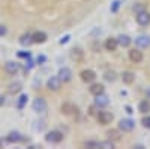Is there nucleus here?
<instances>
[{
    "mask_svg": "<svg viewBox=\"0 0 150 149\" xmlns=\"http://www.w3.org/2000/svg\"><path fill=\"white\" fill-rule=\"evenodd\" d=\"M63 140V133L59 131V130H51L45 134V142L47 143H51V145H57Z\"/></svg>",
    "mask_w": 150,
    "mask_h": 149,
    "instance_id": "1",
    "label": "nucleus"
},
{
    "mask_svg": "<svg viewBox=\"0 0 150 149\" xmlns=\"http://www.w3.org/2000/svg\"><path fill=\"white\" fill-rule=\"evenodd\" d=\"M96 119L101 125H108V123H111L112 119H114V115H112L111 111H107V110H99L96 113Z\"/></svg>",
    "mask_w": 150,
    "mask_h": 149,
    "instance_id": "2",
    "label": "nucleus"
},
{
    "mask_svg": "<svg viewBox=\"0 0 150 149\" xmlns=\"http://www.w3.org/2000/svg\"><path fill=\"white\" fill-rule=\"evenodd\" d=\"M47 101L44 98H35L33 99V103H32V108H33V111L35 113H39V115H44L45 111H47Z\"/></svg>",
    "mask_w": 150,
    "mask_h": 149,
    "instance_id": "3",
    "label": "nucleus"
},
{
    "mask_svg": "<svg viewBox=\"0 0 150 149\" xmlns=\"http://www.w3.org/2000/svg\"><path fill=\"white\" fill-rule=\"evenodd\" d=\"M47 88L53 92H57L62 88V80L59 78V76H51L47 80Z\"/></svg>",
    "mask_w": 150,
    "mask_h": 149,
    "instance_id": "4",
    "label": "nucleus"
},
{
    "mask_svg": "<svg viewBox=\"0 0 150 149\" xmlns=\"http://www.w3.org/2000/svg\"><path fill=\"white\" fill-rule=\"evenodd\" d=\"M134 128H135V122H134L132 119H129V118L122 119V120L119 122V130L123 131V133H131Z\"/></svg>",
    "mask_w": 150,
    "mask_h": 149,
    "instance_id": "5",
    "label": "nucleus"
},
{
    "mask_svg": "<svg viewBox=\"0 0 150 149\" xmlns=\"http://www.w3.org/2000/svg\"><path fill=\"white\" fill-rule=\"evenodd\" d=\"M80 77H81V80L84 83H89L90 84V83H93L96 80V72L93 69H83L81 74H80Z\"/></svg>",
    "mask_w": 150,
    "mask_h": 149,
    "instance_id": "6",
    "label": "nucleus"
},
{
    "mask_svg": "<svg viewBox=\"0 0 150 149\" xmlns=\"http://www.w3.org/2000/svg\"><path fill=\"white\" fill-rule=\"evenodd\" d=\"M59 78L62 80V83H69L72 80V71L68 68V66H63V68H60L59 69Z\"/></svg>",
    "mask_w": 150,
    "mask_h": 149,
    "instance_id": "7",
    "label": "nucleus"
},
{
    "mask_svg": "<svg viewBox=\"0 0 150 149\" xmlns=\"http://www.w3.org/2000/svg\"><path fill=\"white\" fill-rule=\"evenodd\" d=\"M137 15V23L140 24V26H143V27H147L149 24H150V14L147 11H143V12H140V14H135Z\"/></svg>",
    "mask_w": 150,
    "mask_h": 149,
    "instance_id": "8",
    "label": "nucleus"
},
{
    "mask_svg": "<svg viewBox=\"0 0 150 149\" xmlns=\"http://www.w3.org/2000/svg\"><path fill=\"white\" fill-rule=\"evenodd\" d=\"M129 59L131 62H134V63H141L143 59H144V54L140 48H134L129 51Z\"/></svg>",
    "mask_w": 150,
    "mask_h": 149,
    "instance_id": "9",
    "label": "nucleus"
},
{
    "mask_svg": "<svg viewBox=\"0 0 150 149\" xmlns=\"http://www.w3.org/2000/svg\"><path fill=\"white\" fill-rule=\"evenodd\" d=\"M89 92L93 95V96H98L101 93H105V86L102 83H90V88H89Z\"/></svg>",
    "mask_w": 150,
    "mask_h": 149,
    "instance_id": "10",
    "label": "nucleus"
},
{
    "mask_svg": "<svg viewBox=\"0 0 150 149\" xmlns=\"http://www.w3.org/2000/svg\"><path fill=\"white\" fill-rule=\"evenodd\" d=\"M5 71L11 76H15V74L20 71V63L18 62H14V60H9L5 63Z\"/></svg>",
    "mask_w": 150,
    "mask_h": 149,
    "instance_id": "11",
    "label": "nucleus"
},
{
    "mask_svg": "<svg viewBox=\"0 0 150 149\" xmlns=\"http://www.w3.org/2000/svg\"><path fill=\"white\" fill-rule=\"evenodd\" d=\"M32 39L33 44H44L47 41V33L42 30H36L35 33H32Z\"/></svg>",
    "mask_w": 150,
    "mask_h": 149,
    "instance_id": "12",
    "label": "nucleus"
},
{
    "mask_svg": "<svg viewBox=\"0 0 150 149\" xmlns=\"http://www.w3.org/2000/svg\"><path fill=\"white\" fill-rule=\"evenodd\" d=\"M135 45L138 48H147L150 47V36H146V35H141L138 38H135Z\"/></svg>",
    "mask_w": 150,
    "mask_h": 149,
    "instance_id": "13",
    "label": "nucleus"
},
{
    "mask_svg": "<svg viewBox=\"0 0 150 149\" xmlns=\"http://www.w3.org/2000/svg\"><path fill=\"white\" fill-rule=\"evenodd\" d=\"M62 113H65V115H77L78 113V107L71 104V103H65V104H62Z\"/></svg>",
    "mask_w": 150,
    "mask_h": 149,
    "instance_id": "14",
    "label": "nucleus"
},
{
    "mask_svg": "<svg viewBox=\"0 0 150 149\" xmlns=\"http://www.w3.org/2000/svg\"><path fill=\"white\" fill-rule=\"evenodd\" d=\"M95 98H96V99H95V106L99 107V108L107 107L108 103H110V99H108V96H107L105 93H101V95H98V96H95Z\"/></svg>",
    "mask_w": 150,
    "mask_h": 149,
    "instance_id": "15",
    "label": "nucleus"
},
{
    "mask_svg": "<svg viewBox=\"0 0 150 149\" xmlns=\"http://www.w3.org/2000/svg\"><path fill=\"white\" fill-rule=\"evenodd\" d=\"M120 76H122V81L125 84H132L134 80H135V74L132 71H123Z\"/></svg>",
    "mask_w": 150,
    "mask_h": 149,
    "instance_id": "16",
    "label": "nucleus"
},
{
    "mask_svg": "<svg viewBox=\"0 0 150 149\" xmlns=\"http://www.w3.org/2000/svg\"><path fill=\"white\" fill-rule=\"evenodd\" d=\"M117 42H119V45L120 47H123V48H128L131 44H132V39H131V36H128V35H119L117 36Z\"/></svg>",
    "mask_w": 150,
    "mask_h": 149,
    "instance_id": "17",
    "label": "nucleus"
},
{
    "mask_svg": "<svg viewBox=\"0 0 150 149\" xmlns=\"http://www.w3.org/2000/svg\"><path fill=\"white\" fill-rule=\"evenodd\" d=\"M71 57H72V60H75V62H80V60H83V57H84V51H83L80 47H74V48L71 50Z\"/></svg>",
    "mask_w": 150,
    "mask_h": 149,
    "instance_id": "18",
    "label": "nucleus"
},
{
    "mask_svg": "<svg viewBox=\"0 0 150 149\" xmlns=\"http://www.w3.org/2000/svg\"><path fill=\"white\" fill-rule=\"evenodd\" d=\"M117 47H119L117 38H108L105 41V50H107V51H116Z\"/></svg>",
    "mask_w": 150,
    "mask_h": 149,
    "instance_id": "19",
    "label": "nucleus"
},
{
    "mask_svg": "<svg viewBox=\"0 0 150 149\" xmlns=\"http://www.w3.org/2000/svg\"><path fill=\"white\" fill-rule=\"evenodd\" d=\"M6 140H8L9 143H18V142L23 140V135H21L18 131H11V133L6 135Z\"/></svg>",
    "mask_w": 150,
    "mask_h": 149,
    "instance_id": "20",
    "label": "nucleus"
},
{
    "mask_svg": "<svg viewBox=\"0 0 150 149\" xmlns=\"http://www.w3.org/2000/svg\"><path fill=\"white\" fill-rule=\"evenodd\" d=\"M138 111L141 115H147L149 113V111H150V101H149V99H143V101H140Z\"/></svg>",
    "mask_w": 150,
    "mask_h": 149,
    "instance_id": "21",
    "label": "nucleus"
},
{
    "mask_svg": "<svg viewBox=\"0 0 150 149\" xmlns=\"http://www.w3.org/2000/svg\"><path fill=\"white\" fill-rule=\"evenodd\" d=\"M20 44L23 47H29L33 44V39H32V33H24L20 36Z\"/></svg>",
    "mask_w": 150,
    "mask_h": 149,
    "instance_id": "22",
    "label": "nucleus"
},
{
    "mask_svg": "<svg viewBox=\"0 0 150 149\" xmlns=\"http://www.w3.org/2000/svg\"><path fill=\"white\" fill-rule=\"evenodd\" d=\"M21 89H23V84H21L20 81H14V83H11V84H9V88H8L9 93H20V92H21Z\"/></svg>",
    "mask_w": 150,
    "mask_h": 149,
    "instance_id": "23",
    "label": "nucleus"
},
{
    "mask_svg": "<svg viewBox=\"0 0 150 149\" xmlns=\"http://www.w3.org/2000/svg\"><path fill=\"white\" fill-rule=\"evenodd\" d=\"M104 78H105L107 81H110V83H114V81L117 80V74H116L114 71H105Z\"/></svg>",
    "mask_w": 150,
    "mask_h": 149,
    "instance_id": "24",
    "label": "nucleus"
},
{
    "mask_svg": "<svg viewBox=\"0 0 150 149\" xmlns=\"http://www.w3.org/2000/svg\"><path fill=\"white\" fill-rule=\"evenodd\" d=\"M84 146H86V148L96 149V148H101V142H96V140H87V142H84Z\"/></svg>",
    "mask_w": 150,
    "mask_h": 149,
    "instance_id": "25",
    "label": "nucleus"
},
{
    "mask_svg": "<svg viewBox=\"0 0 150 149\" xmlns=\"http://www.w3.org/2000/svg\"><path fill=\"white\" fill-rule=\"evenodd\" d=\"M132 11L135 12V14H140V12H143V11H146V5L144 3H135L134 6H132Z\"/></svg>",
    "mask_w": 150,
    "mask_h": 149,
    "instance_id": "26",
    "label": "nucleus"
},
{
    "mask_svg": "<svg viewBox=\"0 0 150 149\" xmlns=\"http://www.w3.org/2000/svg\"><path fill=\"white\" fill-rule=\"evenodd\" d=\"M27 99H29V96H27L26 93H23V95L20 96V99H18V107H20V108H23V107H24V104L27 103Z\"/></svg>",
    "mask_w": 150,
    "mask_h": 149,
    "instance_id": "27",
    "label": "nucleus"
},
{
    "mask_svg": "<svg viewBox=\"0 0 150 149\" xmlns=\"http://www.w3.org/2000/svg\"><path fill=\"white\" fill-rule=\"evenodd\" d=\"M141 123H143L144 128L150 130V115H149V113H147V116H144V118L141 119Z\"/></svg>",
    "mask_w": 150,
    "mask_h": 149,
    "instance_id": "28",
    "label": "nucleus"
},
{
    "mask_svg": "<svg viewBox=\"0 0 150 149\" xmlns=\"http://www.w3.org/2000/svg\"><path fill=\"white\" fill-rule=\"evenodd\" d=\"M101 148H105V149H111L114 148V143L111 140H105V142H101Z\"/></svg>",
    "mask_w": 150,
    "mask_h": 149,
    "instance_id": "29",
    "label": "nucleus"
},
{
    "mask_svg": "<svg viewBox=\"0 0 150 149\" xmlns=\"http://www.w3.org/2000/svg\"><path fill=\"white\" fill-rule=\"evenodd\" d=\"M119 6H120V2H119V0H116V2H112V6L110 8V9H111V12H117Z\"/></svg>",
    "mask_w": 150,
    "mask_h": 149,
    "instance_id": "30",
    "label": "nucleus"
},
{
    "mask_svg": "<svg viewBox=\"0 0 150 149\" xmlns=\"http://www.w3.org/2000/svg\"><path fill=\"white\" fill-rule=\"evenodd\" d=\"M18 57H23V59H29V57H30V53H29V51H20V53H18Z\"/></svg>",
    "mask_w": 150,
    "mask_h": 149,
    "instance_id": "31",
    "label": "nucleus"
},
{
    "mask_svg": "<svg viewBox=\"0 0 150 149\" xmlns=\"http://www.w3.org/2000/svg\"><path fill=\"white\" fill-rule=\"evenodd\" d=\"M6 32H8V29H6V26H0V36H3V35H6Z\"/></svg>",
    "mask_w": 150,
    "mask_h": 149,
    "instance_id": "32",
    "label": "nucleus"
},
{
    "mask_svg": "<svg viewBox=\"0 0 150 149\" xmlns=\"http://www.w3.org/2000/svg\"><path fill=\"white\" fill-rule=\"evenodd\" d=\"M36 62H38V63H39V65H42L44 62H45V56H39V57L36 59Z\"/></svg>",
    "mask_w": 150,
    "mask_h": 149,
    "instance_id": "33",
    "label": "nucleus"
},
{
    "mask_svg": "<svg viewBox=\"0 0 150 149\" xmlns=\"http://www.w3.org/2000/svg\"><path fill=\"white\" fill-rule=\"evenodd\" d=\"M68 41H69V35H66L65 38H62V39H60V44H66Z\"/></svg>",
    "mask_w": 150,
    "mask_h": 149,
    "instance_id": "34",
    "label": "nucleus"
},
{
    "mask_svg": "<svg viewBox=\"0 0 150 149\" xmlns=\"http://www.w3.org/2000/svg\"><path fill=\"white\" fill-rule=\"evenodd\" d=\"M3 104H5V98H3L2 95H0V107H2Z\"/></svg>",
    "mask_w": 150,
    "mask_h": 149,
    "instance_id": "35",
    "label": "nucleus"
},
{
    "mask_svg": "<svg viewBox=\"0 0 150 149\" xmlns=\"http://www.w3.org/2000/svg\"><path fill=\"white\" fill-rule=\"evenodd\" d=\"M146 96H147V99H149V101H150V88L147 89V92H146Z\"/></svg>",
    "mask_w": 150,
    "mask_h": 149,
    "instance_id": "36",
    "label": "nucleus"
}]
</instances>
